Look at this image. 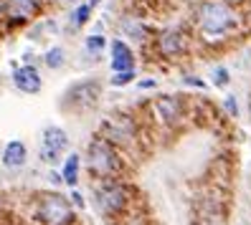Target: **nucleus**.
Returning <instances> with one entry per match:
<instances>
[{
    "instance_id": "nucleus-23",
    "label": "nucleus",
    "mask_w": 251,
    "mask_h": 225,
    "mask_svg": "<svg viewBox=\"0 0 251 225\" xmlns=\"http://www.w3.org/2000/svg\"><path fill=\"white\" fill-rule=\"evenodd\" d=\"M0 18H5V0H0Z\"/></svg>"
},
{
    "instance_id": "nucleus-6",
    "label": "nucleus",
    "mask_w": 251,
    "mask_h": 225,
    "mask_svg": "<svg viewBox=\"0 0 251 225\" xmlns=\"http://www.w3.org/2000/svg\"><path fill=\"white\" fill-rule=\"evenodd\" d=\"M38 0H5V18L10 23H25L36 16Z\"/></svg>"
},
{
    "instance_id": "nucleus-8",
    "label": "nucleus",
    "mask_w": 251,
    "mask_h": 225,
    "mask_svg": "<svg viewBox=\"0 0 251 225\" xmlns=\"http://www.w3.org/2000/svg\"><path fill=\"white\" fill-rule=\"evenodd\" d=\"M112 68L117 71H127V68H135V56H132V48L127 46L125 41H112Z\"/></svg>"
},
{
    "instance_id": "nucleus-16",
    "label": "nucleus",
    "mask_w": 251,
    "mask_h": 225,
    "mask_svg": "<svg viewBox=\"0 0 251 225\" xmlns=\"http://www.w3.org/2000/svg\"><path fill=\"white\" fill-rule=\"evenodd\" d=\"M46 66L49 68H61L64 66V48H51L49 53H46Z\"/></svg>"
},
{
    "instance_id": "nucleus-18",
    "label": "nucleus",
    "mask_w": 251,
    "mask_h": 225,
    "mask_svg": "<svg viewBox=\"0 0 251 225\" xmlns=\"http://www.w3.org/2000/svg\"><path fill=\"white\" fill-rule=\"evenodd\" d=\"M122 28H125V31H127L129 36H137V38H142V33H145V28H142V25H137V23H135V18H125Z\"/></svg>"
},
{
    "instance_id": "nucleus-15",
    "label": "nucleus",
    "mask_w": 251,
    "mask_h": 225,
    "mask_svg": "<svg viewBox=\"0 0 251 225\" xmlns=\"http://www.w3.org/2000/svg\"><path fill=\"white\" fill-rule=\"evenodd\" d=\"M104 46H107V38H104V36H99V33L86 36V41H84V48H86V53H92V56L101 53V51H104Z\"/></svg>"
},
{
    "instance_id": "nucleus-4",
    "label": "nucleus",
    "mask_w": 251,
    "mask_h": 225,
    "mask_svg": "<svg viewBox=\"0 0 251 225\" xmlns=\"http://www.w3.org/2000/svg\"><path fill=\"white\" fill-rule=\"evenodd\" d=\"M69 147V137L61 127H49L41 137V159L49 162V164H56L61 159V152Z\"/></svg>"
},
{
    "instance_id": "nucleus-19",
    "label": "nucleus",
    "mask_w": 251,
    "mask_h": 225,
    "mask_svg": "<svg viewBox=\"0 0 251 225\" xmlns=\"http://www.w3.org/2000/svg\"><path fill=\"white\" fill-rule=\"evenodd\" d=\"M213 81H216L218 86H226V84H228V71H226V68H216Z\"/></svg>"
},
{
    "instance_id": "nucleus-11",
    "label": "nucleus",
    "mask_w": 251,
    "mask_h": 225,
    "mask_svg": "<svg viewBox=\"0 0 251 225\" xmlns=\"http://www.w3.org/2000/svg\"><path fill=\"white\" fill-rule=\"evenodd\" d=\"M155 112H157L160 119H165L168 124H173V122L180 119V104H178V99H173V96H162V99L155 101Z\"/></svg>"
},
{
    "instance_id": "nucleus-13",
    "label": "nucleus",
    "mask_w": 251,
    "mask_h": 225,
    "mask_svg": "<svg viewBox=\"0 0 251 225\" xmlns=\"http://www.w3.org/2000/svg\"><path fill=\"white\" fill-rule=\"evenodd\" d=\"M79 155H69L66 162H64V167H61V180L66 185H76V180H79Z\"/></svg>"
},
{
    "instance_id": "nucleus-2",
    "label": "nucleus",
    "mask_w": 251,
    "mask_h": 225,
    "mask_svg": "<svg viewBox=\"0 0 251 225\" xmlns=\"http://www.w3.org/2000/svg\"><path fill=\"white\" fill-rule=\"evenodd\" d=\"M86 159H89V170L94 175H101V177H109L114 172H120V167H122L120 157H117V152L112 149V144L104 137L92 139L89 152H86Z\"/></svg>"
},
{
    "instance_id": "nucleus-9",
    "label": "nucleus",
    "mask_w": 251,
    "mask_h": 225,
    "mask_svg": "<svg viewBox=\"0 0 251 225\" xmlns=\"http://www.w3.org/2000/svg\"><path fill=\"white\" fill-rule=\"evenodd\" d=\"M157 48H160L162 56H178L185 48V38L178 31H165V33L157 38Z\"/></svg>"
},
{
    "instance_id": "nucleus-22",
    "label": "nucleus",
    "mask_w": 251,
    "mask_h": 225,
    "mask_svg": "<svg viewBox=\"0 0 251 225\" xmlns=\"http://www.w3.org/2000/svg\"><path fill=\"white\" fill-rule=\"evenodd\" d=\"M58 5H74V3H79V0H56Z\"/></svg>"
},
{
    "instance_id": "nucleus-12",
    "label": "nucleus",
    "mask_w": 251,
    "mask_h": 225,
    "mask_svg": "<svg viewBox=\"0 0 251 225\" xmlns=\"http://www.w3.org/2000/svg\"><path fill=\"white\" fill-rule=\"evenodd\" d=\"M99 3V0H86V3H79L76 8H74V13H71V28H81V25H86L89 23V18H92V10H94V5Z\"/></svg>"
},
{
    "instance_id": "nucleus-20",
    "label": "nucleus",
    "mask_w": 251,
    "mask_h": 225,
    "mask_svg": "<svg viewBox=\"0 0 251 225\" xmlns=\"http://www.w3.org/2000/svg\"><path fill=\"white\" fill-rule=\"evenodd\" d=\"M71 200H74V202H76L79 207H84V198H81V195H79V192H74V195H71Z\"/></svg>"
},
{
    "instance_id": "nucleus-1",
    "label": "nucleus",
    "mask_w": 251,
    "mask_h": 225,
    "mask_svg": "<svg viewBox=\"0 0 251 225\" xmlns=\"http://www.w3.org/2000/svg\"><path fill=\"white\" fill-rule=\"evenodd\" d=\"M198 25L205 36H224L236 25V13L221 0H208L198 10Z\"/></svg>"
},
{
    "instance_id": "nucleus-7",
    "label": "nucleus",
    "mask_w": 251,
    "mask_h": 225,
    "mask_svg": "<svg viewBox=\"0 0 251 225\" xmlns=\"http://www.w3.org/2000/svg\"><path fill=\"white\" fill-rule=\"evenodd\" d=\"M13 84H16V89H21V91H25V94H36L43 86L41 73L33 66H21L16 73H13Z\"/></svg>"
},
{
    "instance_id": "nucleus-10",
    "label": "nucleus",
    "mask_w": 251,
    "mask_h": 225,
    "mask_svg": "<svg viewBox=\"0 0 251 225\" xmlns=\"http://www.w3.org/2000/svg\"><path fill=\"white\" fill-rule=\"evenodd\" d=\"M25 157H28V149H25V144L18 142V139L8 142L5 149H3V164H5V167H10V170L23 167V164H25Z\"/></svg>"
},
{
    "instance_id": "nucleus-5",
    "label": "nucleus",
    "mask_w": 251,
    "mask_h": 225,
    "mask_svg": "<svg viewBox=\"0 0 251 225\" xmlns=\"http://www.w3.org/2000/svg\"><path fill=\"white\" fill-rule=\"evenodd\" d=\"M97 202H99V210L101 213H120L127 202V187L125 185H117V182H109L101 190H97Z\"/></svg>"
},
{
    "instance_id": "nucleus-21",
    "label": "nucleus",
    "mask_w": 251,
    "mask_h": 225,
    "mask_svg": "<svg viewBox=\"0 0 251 225\" xmlns=\"http://www.w3.org/2000/svg\"><path fill=\"white\" fill-rule=\"evenodd\" d=\"M226 107H228V112H231V114H236V101H233V99H228V101H226Z\"/></svg>"
},
{
    "instance_id": "nucleus-3",
    "label": "nucleus",
    "mask_w": 251,
    "mask_h": 225,
    "mask_svg": "<svg viewBox=\"0 0 251 225\" xmlns=\"http://www.w3.org/2000/svg\"><path fill=\"white\" fill-rule=\"evenodd\" d=\"M38 218L46 225H66L74 220V210L61 195H43L38 202Z\"/></svg>"
},
{
    "instance_id": "nucleus-17",
    "label": "nucleus",
    "mask_w": 251,
    "mask_h": 225,
    "mask_svg": "<svg viewBox=\"0 0 251 225\" xmlns=\"http://www.w3.org/2000/svg\"><path fill=\"white\" fill-rule=\"evenodd\" d=\"M132 79H135V68L117 71V73H114V79H112V86H127V84H132Z\"/></svg>"
},
{
    "instance_id": "nucleus-14",
    "label": "nucleus",
    "mask_w": 251,
    "mask_h": 225,
    "mask_svg": "<svg viewBox=\"0 0 251 225\" xmlns=\"http://www.w3.org/2000/svg\"><path fill=\"white\" fill-rule=\"evenodd\" d=\"M69 94H76L81 107H89V104H94V99H97V84L86 81V84H81V86H74Z\"/></svg>"
},
{
    "instance_id": "nucleus-24",
    "label": "nucleus",
    "mask_w": 251,
    "mask_h": 225,
    "mask_svg": "<svg viewBox=\"0 0 251 225\" xmlns=\"http://www.w3.org/2000/svg\"><path fill=\"white\" fill-rule=\"evenodd\" d=\"M249 114H251V99H249Z\"/></svg>"
}]
</instances>
